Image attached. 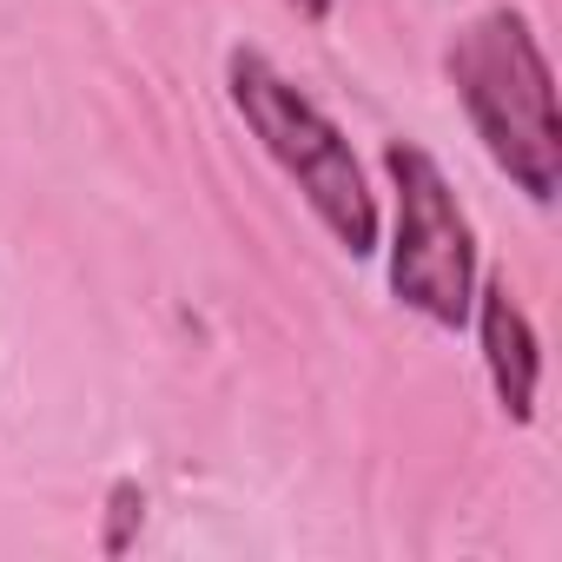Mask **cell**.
Returning a JSON list of instances; mask_svg holds the SVG:
<instances>
[{
	"label": "cell",
	"mask_w": 562,
	"mask_h": 562,
	"mask_svg": "<svg viewBox=\"0 0 562 562\" xmlns=\"http://www.w3.org/2000/svg\"><path fill=\"white\" fill-rule=\"evenodd\" d=\"M225 100L245 120V133L265 146V159L299 186V199L312 205V218L331 232L338 251L371 258L384 245V205L364 179V159L351 153L345 126L292 74H278L258 47H232L225 54Z\"/></svg>",
	"instance_id": "obj_2"
},
{
	"label": "cell",
	"mask_w": 562,
	"mask_h": 562,
	"mask_svg": "<svg viewBox=\"0 0 562 562\" xmlns=\"http://www.w3.org/2000/svg\"><path fill=\"white\" fill-rule=\"evenodd\" d=\"M106 509H113V522H106V536H100V549H106V555H120V549L133 542L126 529H133V522H146V490H139V483L126 476V483H113V496H106Z\"/></svg>",
	"instance_id": "obj_5"
},
{
	"label": "cell",
	"mask_w": 562,
	"mask_h": 562,
	"mask_svg": "<svg viewBox=\"0 0 562 562\" xmlns=\"http://www.w3.org/2000/svg\"><path fill=\"white\" fill-rule=\"evenodd\" d=\"M470 325H476V345H483V378L496 391V411L509 424H529L536 417V391H542V338H536V325H529V312L509 292L503 271L476 278Z\"/></svg>",
	"instance_id": "obj_4"
},
{
	"label": "cell",
	"mask_w": 562,
	"mask_h": 562,
	"mask_svg": "<svg viewBox=\"0 0 562 562\" xmlns=\"http://www.w3.org/2000/svg\"><path fill=\"white\" fill-rule=\"evenodd\" d=\"M443 74H450V93H457L470 133L483 139L490 166L529 205H555L562 120H555V74H549V54H542L529 14L483 8L476 21H463L443 47Z\"/></svg>",
	"instance_id": "obj_1"
},
{
	"label": "cell",
	"mask_w": 562,
	"mask_h": 562,
	"mask_svg": "<svg viewBox=\"0 0 562 562\" xmlns=\"http://www.w3.org/2000/svg\"><path fill=\"white\" fill-rule=\"evenodd\" d=\"M384 179H391V245L378 251H384L391 299L437 331H463L483 251L450 172L417 139H384Z\"/></svg>",
	"instance_id": "obj_3"
},
{
	"label": "cell",
	"mask_w": 562,
	"mask_h": 562,
	"mask_svg": "<svg viewBox=\"0 0 562 562\" xmlns=\"http://www.w3.org/2000/svg\"><path fill=\"white\" fill-rule=\"evenodd\" d=\"M285 8H292L299 21H312V27H318V21H331V8H338V0H285Z\"/></svg>",
	"instance_id": "obj_6"
}]
</instances>
